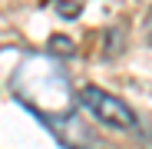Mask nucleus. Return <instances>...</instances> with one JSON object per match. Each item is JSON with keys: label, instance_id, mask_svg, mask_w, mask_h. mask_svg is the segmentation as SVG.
<instances>
[{"label": "nucleus", "instance_id": "nucleus-1", "mask_svg": "<svg viewBox=\"0 0 152 149\" xmlns=\"http://www.w3.org/2000/svg\"><path fill=\"white\" fill-rule=\"evenodd\" d=\"M76 99H80V106L99 119L103 126H113V129H136V113L129 109V103L126 99H119L116 93H106L99 86H83L80 93H76Z\"/></svg>", "mask_w": 152, "mask_h": 149}, {"label": "nucleus", "instance_id": "nucleus-4", "mask_svg": "<svg viewBox=\"0 0 152 149\" xmlns=\"http://www.w3.org/2000/svg\"><path fill=\"white\" fill-rule=\"evenodd\" d=\"M145 27H149V43H152V13H149V23H145Z\"/></svg>", "mask_w": 152, "mask_h": 149}, {"label": "nucleus", "instance_id": "nucleus-2", "mask_svg": "<svg viewBox=\"0 0 152 149\" xmlns=\"http://www.w3.org/2000/svg\"><path fill=\"white\" fill-rule=\"evenodd\" d=\"M76 53V43L66 37H50V57H73Z\"/></svg>", "mask_w": 152, "mask_h": 149}, {"label": "nucleus", "instance_id": "nucleus-3", "mask_svg": "<svg viewBox=\"0 0 152 149\" xmlns=\"http://www.w3.org/2000/svg\"><path fill=\"white\" fill-rule=\"evenodd\" d=\"M56 13L66 17V20H76L83 13V4H76V0H56Z\"/></svg>", "mask_w": 152, "mask_h": 149}]
</instances>
